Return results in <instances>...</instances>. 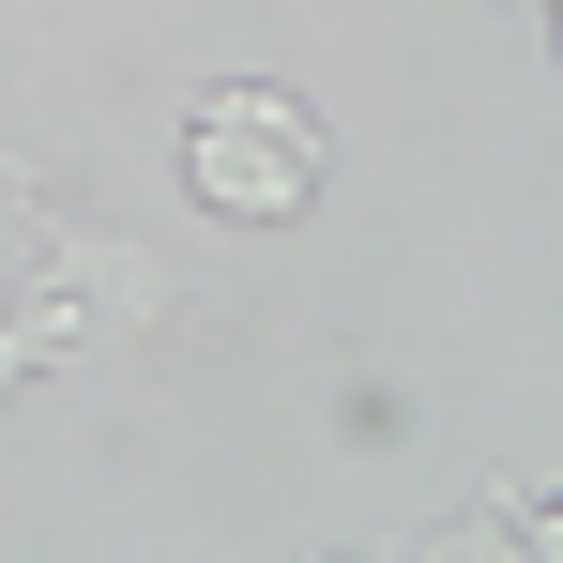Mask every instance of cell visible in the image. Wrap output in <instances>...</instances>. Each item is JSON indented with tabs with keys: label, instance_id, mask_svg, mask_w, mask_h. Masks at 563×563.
Returning a JSON list of instances; mask_svg holds the SVG:
<instances>
[{
	"label": "cell",
	"instance_id": "3",
	"mask_svg": "<svg viewBox=\"0 0 563 563\" xmlns=\"http://www.w3.org/2000/svg\"><path fill=\"white\" fill-rule=\"evenodd\" d=\"M396 563H518V503H472V518H442L427 549H396Z\"/></svg>",
	"mask_w": 563,
	"mask_h": 563
},
{
	"label": "cell",
	"instance_id": "4",
	"mask_svg": "<svg viewBox=\"0 0 563 563\" xmlns=\"http://www.w3.org/2000/svg\"><path fill=\"white\" fill-rule=\"evenodd\" d=\"M518 563H563V487L533 503V518H518Z\"/></svg>",
	"mask_w": 563,
	"mask_h": 563
},
{
	"label": "cell",
	"instance_id": "2",
	"mask_svg": "<svg viewBox=\"0 0 563 563\" xmlns=\"http://www.w3.org/2000/svg\"><path fill=\"white\" fill-rule=\"evenodd\" d=\"M62 351H77V289H31V305L0 320V396H15L31 366H62Z\"/></svg>",
	"mask_w": 563,
	"mask_h": 563
},
{
	"label": "cell",
	"instance_id": "5",
	"mask_svg": "<svg viewBox=\"0 0 563 563\" xmlns=\"http://www.w3.org/2000/svg\"><path fill=\"white\" fill-rule=\"evenodd\" d=\"M549 46H563V0H549Z\"/></svg>",
	"mask_w": 563,
	"mask_h": 563
},
{
	"label": "cell",
	"instance_id": "1",
	"mask_svg": "<svg viewBox=\"0 0 563 563\" xmlns=\"http://www.w3.org/2000/svg\"><path fill=\"white\" fill-rule=\"evenodd\" d=\"M184 198L229 213V229H289L320 198V122L275 92V77H213L184 107Z\"/></svg>",
	"mask_w": 563,
	"mask_h": 563
}]
</instances>
